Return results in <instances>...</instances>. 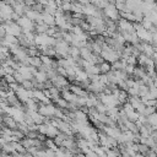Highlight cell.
I'll return each instance as SVG.
<instances>
[{"label": "cell", "instance_id": "cell-7", "mask_svg": "<svg viewBox=\"0 0 157 157\" xmlns=\"http://www.w3.org/2000/svg\"><path fill=\"white\" fill-rule=\"evenodd\" d=\"M13 77H15V80H16V82H18L20 85H21V83L23 82V80H25V76L22 75V72H21V71H15Z\"/></svg>", "mask_w": 157, "mask_h": 157}, {"label": "cell", "instance_id": "cell-6", "mask_svg": "<svg viewBox=\"0 0 157 157\" xmlns=\"http://www.w3.org/2000/svg\"><path fill=\"white\" fill-rule=\"evenodd\" d=\"M150 151V146L142 142H139V152L141 153V156H147V152Z\"/></svg>", "mask_w": 157, "mask_h": 157}, {"label": "cell", "instance_id": "cell-1", "mask_svg": "<svg viewBox=\"0 0 157 157\" xmlns=\"http://www.w3.org/2000/svg\"><path fill=\"white\" fill-rule=\"evenodd\" d=\"M42 21L44 23H47L48 26H54L55 25V16L50 15V13H45L43 12L42 13Z\"/></svg>", "mask_w": 157, "mask_h": 157}, {"label": "cell", "instance_id": "cell-10", "mask_svg": "<svg viewBox=\"0 0 157 157\" xmlns=\"http://www.w3.org/2000/svg\"><path fill=\"white\" fill-rule=\"evenodd\" d=\"M1 1H4V2H7V1H9V0H1Z\"/></svg>", "mask_w": 157, "mask_h": 157}, {"label": "cell", "instance_id": "cell-3", "mask_svg": "<svg viewBox=\"0 0 157 157\" xmlns=\"http://www.w3.org/2000/svg\"><path fill=\"white\" fill-rule=\"evenodd\" d=\"M99 69H101V74H108L112 70V64L109 61H103L102 64H99Z\"/></svg>", "mask_w": 157, "mask_h": 157}, {"label": "cell", "instance_id": "cell-8", "mask_svg": "<svg viewBox=\"0 0 157 157\" xmlns=\"http://www.w3.org/2000/svg\"><path fill=\"white\" fill-rule=\"evenodd\" d=\"M129 96H139V86H134V87H129L128 90Z\"/></svg>", "mask_w": 157, "mask_h": 157}, {"label": "cell", "instance_id": "cell-4", "mask_svg": "<svg viewBox=\"0 0 157 157\" xmlns=\"http://www.w3.org/2000/svg\"><path fill=\"white\" fill-rule=\"evenodd\" d=\"M44 4H42L40 1H38V2H36V4H33L32 6H31V9L33 10V11H36V12H38V13H43L44 12Z\"/></svg>", "mask_w": 157, "mask_h": 157}, {"label": "cell", "instance_id": "cell-9", "mask_svg": "<svg viewBox=\"0 0 157 157\" xmlns=\"http://www.w3.org/2000/svg\"><path fill=\"white\" fill-rule=\"evenodd\" d=\"M60 7L64 11H72V2H63V5Z\"/></svg>", "mask_w": 157, "mask_h": 157}, {"label": "cell", "instance_id": "cell-5", "mask_svg": "<svg viewBox=\"0 0 157 157\" xmlns=\"http://www.w3.org/2000/svg\"><path fill=\"white\" fill-rule=\"evenodd\" d=\"M21 86H22L25 90H27V91H33V90H34L33 82H32L31 80H28V78H25V80H23V82L21 83Z\"/></svg>", "mask_w": 157, "mask_h": 157}, {"label": "cell", "instance_id": "cell-2", "mask_svg": "<svg viewBox=\"0 0 157 157\" xmlns=\"http://www.w3.org/2000/svg\"><path fill=\"white\" fill-rule=\"evenodd\" d=\"M28 60H29V65L32 66H36V67H39L43 61L40 59V55H36V56H28Z\"/></svg>", "mask_w": 157, "mask_h": 157}]
</instances>
